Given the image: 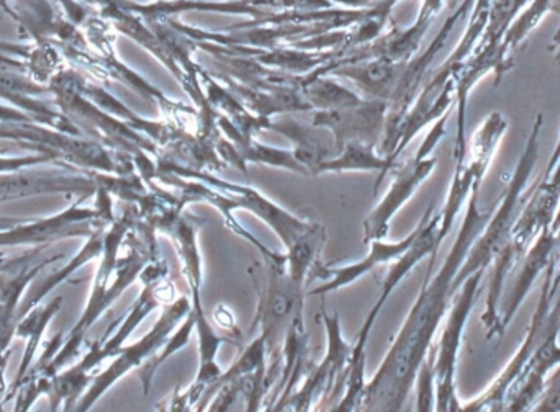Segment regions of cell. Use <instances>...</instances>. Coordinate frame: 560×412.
I'll return each instance as SVG.
<instances>
[{"instance_id": "7", "label": "cell", "mask_w": 560, "mask_h": 412, "mask_svg": "<svg viewBox=\"0 0 560 412\" xmlns=\"http://www.w3.org/2000/svg\"><path fill=\"white\" fill-rule=\"evenodd\" d=\"M164 173L174 174V176L183 177V179L197 180V183L207 184L213 189L225 190L226 193L233 197L236 203V210H248L259 217V220L268 223L272 227L280 240H282L285 249H290L293 244L299 243L303 236L313 231L316 223L312 221H303L300 217L293 216L289 211L283 210L275 202L262 196L258 190L253 187L235 186V184L223 183L217 179L212 174L200 173V170H192L189 167H180L177 164L170 163L163 164Z\"/></svg>"}, {"instance_id": "14", "label": "cell", "mask_w": 560, "mask_h": 412, "mask_svg": "<svg viewBox=\"0 0 560 412\" xmlns=\"http://www.w3.org/2000/svg\"><path fill=\"white\" fill-rule=\"evenodd\" d=\"M390 169L388 161L375 154L374 148L362 143H348L338 156L319 164L315 176L328 173H349V170H378L381 177H378L377 186H375V190H377L385 174Z\"/></svg>"}, {"instance_id": "16", "label": "cell", "mask_w": 560, "mask_h": 412, "mask_svg": "<svg viewBox=\"0 0 560 412\" xmlns=\"http://www.w3.org/2000/svg\"><path fill=\"white\" fill-rule=\"evenodd\" d=\"M194 331H196V318H194L192 311H190L187 318L184 319L183 325H179L177 331L171 334V338L167 339L163 348L151 357V361L148 362V364L141 365L140 378L141 384H143L144 395L150 393L158 368H160L167 358L173 357L176 352L183 351V349L189 344L190 334H192Z\"/></svg>"}, {"instance_id": "13", "label": "cell", "mask_w": 560, "mask_h": 412, "mask_svg": "<svg viewBox=\"0 0 560 412\" xmlns=\"http://www.w3.org/2000/svg\"><path fill=\"white\" fill-rule=\"evenodd\" d=\"M404 66L405 62H394L388 61V59L377 58L375 61L362 62L359 66L335 68L332 72L352 79L365 94L388 104L392 95H394L395 87H397Z\"/></svg>"}, {"instance_id": "15", "label": "cell", "mask_w": 560, "mask_h": 412, "mask_svg": "<svg viewBox=\"0 0 560 412\" xmlns=\"http://www.w3.org/2000/svg\"><path fill=\"white\" fill-rule=\"evenodd\" d=\"M299 89L305 101L312 107L319 108V111L358 107L364 102L354 92L348 91L328 79L312 78V75L302 78Z\"/></svg>"}, {"instance_id": "10", "label": "cell", "mask_w": 560, "mask_h": 412, "mask_svg": "<svg viewBox=\"0 0 560 412\" xmlns=\"http://www.w3.org/2000/svg\"><path fill=\"white\" fill-rule=\"evenodd\" d=\"M418 229H420V227H415L413 233L405 237V239H401L400 243L372 240L371 250H369L368 256L359 260V262L342 267L319 266V263H316L312 272H310L308 282L316 279L323 280V282L316 285L315 289L310 290L308 295L325 296L328 295V293L338 292V290L354 283L355 280L368 275L375 267L382 266V263L394 262V260H397L398 257L407 252L408 247L411 246L415 237H417Z\"/></svg>"}, {"instance_id": "1", "label": "cell", "mask_w": 560, "mask_h": 412, "mask_svg": "<svg viewBox=\"0 0 560 412\" xmlns=\"http://www.w3.org/2000/svg\"><path fill=\"white\" fill-rule=\"evenodd\" d=\"M493 211H480L479 190H472L469 208L453 249L433 275L430 260L417 302L411 306L400 331L371 381L358 412H404L417 381L418 372L433 349L434 336L457 295L453 283L474 243L479 239Z\"/></svg>"}, {"instance_id": "9", "label": "cell", "mask_w": 560, "mask_h": 412, "mask_svg": "<svg viewBox=\"0 0 560 412\" xmlns=\"http://www.w3.org/2000/svg\"><path fill=\"white\" fill-rule=\"evenodd\" d=\"M387 102H362L358 107L342 110L318 111L313 118V127L329 128L335 134L336 156L348 143H362L375 146L385 130Z\"/></svg>"}, {"instance_id": "3", "label": "cell", "mask_w": 560, "mask_h": 412, "mask_svg": "<svg viewBox=\"0 0 560 412\" xmlns=\"http://www.w3.org/2000/svg\"><path fill=\"white\" fill-rule=\"evenodd\" d=\"M541 121L542 117H539L538 123H535V130L529 137L528 146H526L525 154L520 160L518 167H516L512 180L503 192L499 210L492 214L489 223L483 227L482 234L474 243L472 249L467 254L463 267L454 279L453 286L457 293L463 289L469 276L477 272H486L495 262L497 257L509 246L513 226L520 217V205L525 203L526 200V197H523V190H525L533 167L538 161V137L539 130H541Z\"/></svg>"}, {"instance_id": "18", "label": "cell", "mask_w": 560, "mask_h": 412, "mask_svg": "<svg viewBox=\"0 0 560 412\" xmlns=\"http://www.w3.org/2000/svg\"><path fill=\"white\" fill-rule=\"evenodd\" d=\"M243 381L245 378L232 381V384L225 385L222 390L217 393L210 403L209 410L206 412H230L235 408L236 401L240 397H243Z\"/></svg>"}, {"instance_id": "19", "label": "cell", "mask_w": 560, "mask_h": 412, "mask_svg": "<svg viewBox=\"0 0 560 412\" xmlns=\"http://www.w3.org/2000/svg\"><path fill=\"white\" fill-rule=\"evenodd\" d=\"M213 318H215L217 326H220V328L235 341L236 345H242V331H240L238 326H236L235 316H233V313L230 311L223 303L217 306Z\"/></svg>"}, {"instance_id": "6", "label": "cell", "mask_w": 560, "mask_h": 412, "mask_svg": "<svg viewBox=\"0 0 560 412\" xmlns=\"http://www.w3.org/2000/svg\"><path fill=\"white\" fill-rule=\"evenodd\" d=\"M446 121L447 114L443 115L438 120V123L434 125L433 130L428 134L427 141L418 151L417 156L398 167L387 196L382 199L377 208L372 210L371 214L364 220L365 244H371L372 240H384L387 237L392 217L413 197L418 187L433 173L434 166H436V157L428 156L436 148V144L440 143L443 134L446 133Z\"/></svg>"}, {"instance_id": "12", "label": "cell", "mask_w": 560, "mask_h": 412, "mask_svg": "<svg viewBox=\"0 0 560 412\" xmlns=\"http://www.w3.org/2000/svg\"><path fill=\"white\" fill-rule=\"evenodd\" d=\"M268 128L285 134L292 143H295L293 156L313 176L319 164L326 163L331 156L336 157L335 134L328 133L326 128H306L292 120L276 121V123L269 121Z\"/></svg>"}, {"instance_id": "8", "label": "cell", "mask_w": 560, "mask_h": 412, "mask_svg": "<svg viewBox=\"0 0 560 412\" xmlns=\"http://www.w3.org/2000/svg\"><path fill=\"white\" fill-rule=\"evenodd\" d=\"M560 293L549 313L541 342L522 377L510 388L502 412H532L548 388V374L560 367Z\"/></svg>"}, {"instance_id": "11", "label": "cell", "mask_w": 560, "mask_h": 412, "mask_svg": "<svg viewBox=\"0 0 560 412\" xmlns=\"http://www.w3.org/2000/svg\"><path fill=\"white\" fill-rule=\"evenodd\" d=\"M385 303L377 299L372 306L369 315L365 316L364 325L359 329L355 344L352 345L348 365H346L345 393L329 408L328 412H358L364 398L365 384V348H368L369 336H371L374 322L377 321Z\"/></svg>"}, {"instance_id": "17", "label": "cell", "mask_w": 560, "mask_h": 412, "mask_svg": "<svg viewBox=\"0 0 560 412\" xmlns=\"http://www.w3.org/2000/svg\"><path fill=\"white\" fill-rule=\"evenodd\" d=\"M199 401L200 397L192 388L189 387L186 390L176 388L166 400L160 401L156 410L158 412H192Z\"/></svg>"}, {"instance_id": "5", "label": "cell", "mask_w": 560, "mask_h": 412, "mask_svg": "<svg viewBox=\"0 0 560 412\" xmlns=\"http://www.w3.org/2000/svg\"><path fill=\"white\" fill-rule=\"evenodd\" d=\"M483 273L477 272L466 280L463 289L454 296L446 326L436 345L434 361V388H436V412H460L463 403L457 397L456 368L467 319L479 298Z\"/></svg>"}, {"instance_id": "4", "label": "cell", "mask_w": 560, "mask_h": 412, "mask_svg": "<svg viewBox=\"0 0 560 412\" xmlns=\"http://www.w3.org/2000/svg\"><path fill=\"white\" fill-rule=\"evenodd\" d=\"M545 282L541 286V296H539L538 308L535 309L528 331H526L525 341L522 348L516 352L515 357L503 368L502 374L495 378L492 385L470 403L463 404L460 412H502L505 408V398L510 388L522 377L523 372L528 367L529 358L535 354L536 348L541 342L542 332H545L546 321L552 305L560 293V254L552 256L548 269L545 270Z\"/></svg>"}, {"instance_id": "2", "label": "cell", "mask_w": 560, "mask_h": 412, "mask_svg": "<svg viewBox=\"0 0 560 412\" xmlns=\"http://www.w3.org/2000/svg\"><path fill=\"white\" fill-rule=\"evenodd\" d=\"M305 285L287 272V262H268L265 286L259 289L258 315L253 325L266 344V388L278 384L283 367V344L293 319L305 309Z\"/></svg>"}]
</instances>
